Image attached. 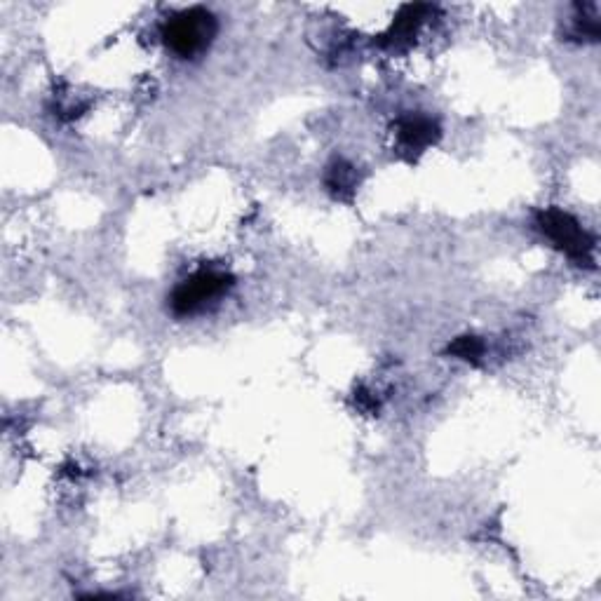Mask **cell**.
<instances>
[{"instance_id": "cell-7", "label": "cell", "mask_w": 601, "mask_h": 601, "mask_svg": "<svg viewBox=\"0 0 601 601\" xmlns=\"http://www.w3.org/2000/svg\"><path fill=\"white\" fill-rule=\"evenodd\" d=\"M449 355L458 357V360L472 362L477 364L479 357L484 355V343L477 339V336H461V339H456L451 346L447 348Z\"/></svg>"}, {"instance_id": "cell-4", "label": "cell", "mask_w": 601, "mask_h": 601, "mask_svg": "<svg viewBox=\"0 0 601 601\" xmlns=\"http://www.w3.org/2000/svg\"><path fill=\"white\" fill-rule=\"evenodd\" d=\"M437 139H440V127H437L435 120L425 116H409L397 123V146H400V151L407 153L409 158L421 155L425 148L435 144Z\"/></svg>"}, {"instance_id": "cell-2", "label": "cell", "mask_w": 601, "mask_h": 601, "mask_svg": "<svg viewBox=\"0 0 601 601\" xmlns=\"http://www.w3.org/2000/svg\"><path fill=\"white\" fill-rule=\"evenodd\" d=\"M536 224L540 231L548 235L552 245L562 249L578 266H594V238L569 212H562L557 207L543 209L536 216Z\"/></svg>"}, {"instance_id": "cell-1", "label": "cell", "mask_w": 601, "mask_h": 601, "mask_svg": "<svg viewBox=\"0 0 601 601\" xmlns=\"http://www.w3.org/2000/svg\"><path fill=\"white\" fill-rule=\"evenodd\" d=\"M216 36V19L205 8H191L170 17L162 26V40L181 59L198 57Z\"/></svg>"}, {"instance_id": "cell-8", "label": "cell", "mask_w": 601, "mask_h": 601, "mask_svg": "<svg viewBox=\"0 0 601 601\" xmlns=\"http://www.w3.org/2000/svg\"><path fill=\"white\" fill-rule=\"evenodd\" d=\"M355 402H357V407L364 411V414H376L378 411V402L371 397L369 390H357Z\"/></svg>"}, {"instance_id": "cell-6", "label": "cell", "mask_w": 601, "mask_h": 601, "mask_svg": "<svg viewBox=\"0 0 601 601\" xmlns=\"http://www.w3.org/2000/svg\"><path fill=\"white\" fill-rule=\"evenodd\" d=\"M324 186H327V191L336 200H350L355 195L357 186H360L357 167L343 158L332 160V165L327 167V174H324Z\"/></svg>"}, {"instance_id": "cell-5", "label": "cell", "mask_w": 601, "mask_h": 601, "mask_svg": "<svg viewBox=\"0 0 601 601\" xmlns=\"http://www.w3.org/2000/svg\"><path fill=\"white\" fill-rule=\"evenodd\" d=\"M428 12H430L428 5H404L400 15L395 17L393 26H390V31L383 36L381 43L386 47H400L404 43H409V40L416 36L418 26L423 24V19Z\"/></svg>"}, {"instance_id": "cell-3", "label": "cell", "mask_w": 601, "mask_h": 601, "mask_svg": "<svg viewBox=\"0 0 601 601\" xmlns=\"http://www.w3.org/2000/svg\"><path fill=\"white\" fill-rule=\"evenodd\" d=\"M231 287H233V275L224 273V270L202 268L174 289L170 299L172 313L177 317L200 313L207 303L221 299V296H224Z\"/></svg>"}]
</instances>
